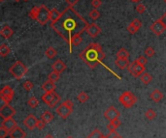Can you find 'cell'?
Here are the masks:
<instances>
[{"instance_id":"2e32d148","label":"cell","mask_w":166,"mask_h":138,"mask_svg":"<svg viewBox=\"0 0 166 138\" xmlns=\"http://www.w3.org/2000/svg\"><path fill=\"white\" fill-rule=\"evenodd\" d=\"M66 64L60 60V59H57L56 61H54L53 64H52V70L58 73V74H61L62 72H64L66 70Z\"/></svg>"},{"instance_id":"30bf717a","label":"cell","mask_w":166,"mask_h":138,"mask_svg":"<svg viewBox=\"0 0 166 138\" xmlns=\"http://www.w3.org/2000/svg\"><path fill=\"white\" fill-rule=\"evenodd\" d=\"M0 98L5 103H9L14 98V90L9 85L4 86L0 91Z\"/></svg>"},{"instance_id":"11a10c76","label":"cell","mask_w":166,"mask_h":138,"mask_svg":"<svg viewBox=\"0 0 166 138\" xmlns=\"http://www.w3.org/2000/svg\"><path fill=\"white\" fill-rule=\"evenodd\" d=\"M163 1H164V2H165V3H166V0H163Z\"/></svg>"},{"instance_id":"d4e9b609","label":"cell","mask_w":166,"mask_h":138,"mask_svg":"<svg viewBox=\"0 0 166 138\" xmlns=\"http://www.w3.org/2000/svg\"><path fill=\"white\" fill-rule=\"evenodd\" d=\"M41 119L46 123V124H49L53 119H54V115L51 111L49 110H46L42 115H41Z\"/></svg>"},{"instance_id":"4316f807","label":"cell","mask_w":166,"mask_h":138,"mask_svg":"<svg viewBox=\"0 0 166 138\" xmlns=\"http://www.w3.org/2000/svg\"><path fill=\"white\" fill-rule=\"evenodd\" d=\"M10 52H11V49H10L7 44H2L0 45V55L2 57H6L10 54Z\"/></svg>"},{"instance_id":"5b68a950","label":"cell","mask_w":166,"mask_h":138,"mask_svg":"<svg viewBox=\"0 0 166 138\" xmlns=\"http://www.w3.org/2000/svg\"><path fill=\"white\" fill-rule=\"evenodd\" d=\"M119 102L125 108H130V107H132L136 103V102H137V98H136V96L132 92H130V91H124L119 97Z\"/></svg>"},{"instance_id":"f35d334b","label":"cell","mask_w":166,"mask_h":138,"mask_svg":"<svg viewBox=\"0 0 166 138\" xmlns=\"http://www.w3.org/2000/svg\"><path fill=\"white\" fill-rule=\"evenodd\" d=\"M33 86H34V84L31 81H29V80H26L25 82L23 83V88L26 91H30L33 88Z\"/></svg>"},{"instance_id":"7a4b0ae2","label":"cell","mask_w":166,"mask_h":138,"mask_svg":"<svg viewBox=\"0 0 166 138\" xmlns=\"http://www.w3.org/2000/svg\"><path fill=\"white\" fill-rule=\"evenodd\" d=\"M79 56L91 69H94L105 58V53L98 43H91Z\"/></svg>"},{"instance_id":"c3c4849f","label":"cell","mask_w":166,"mask_h":138,"mask_svg":"<svg viewBox=\"0 0 166 138\" xmlns=\"http://www.w3.org/2000/svg\"><path fill=\"white\" fill-rule=\"evenodd\" d=\"M160 21L163 22V24H164V25H165V27H166V12H165V13H164V14L160 17Z\"/></svg>"},{"instance_id":"f6af8a7d","label":"cell","mask_w":166,"mask_h":138,"mask_svg":"<svg viewBox=\"0 0 166 138\" xmlns=\"http://www.w3.org/2000/svg\"><path fill=\"white\" fill-rule=\"evenodd\" d=\"M46 126V123L42 120V119H40V120H38V122H37V129L38 130H43L44 127Z\"/></svg>"},{"instance_id":"cb8c5ba5","label":"cell","mask_w":166,"mask_h":138,"mask_svg":"<svg viewBox=\"0 0 166 138\" xmlns=\"http://www.w3.org/2000/svg\"><path fill=\"white\" fill-rule=\"evenodd\" d=\"M82 34L80 33H76L72 36V39H71V45H79L82 42H83V38L81 36Z\"/></svg>"},{"instance_id":"bcb514c9","label":"cell","mask_w":166,"mask_h":138,"mask_svg":"<svg viewBox=\"0 0 166 138\" xmlns=\"http://www.w3.org/2000/svg\"><path fill=\"white\" fill-rule=\"evenodd\" d=\"M107 138H122L120 134H118L116 131H113V132H109V134L106 136Z\"/></svg>"},{"instance_id":"4fadbf2b","label":"cell","mask_w":166,"mask_h":138,"mask_svg":"<svg viewBox=\"0 0 166 138\" xmlns=\"http://www.w3.org/2000/svg\"><path fill=\"white\" fill-rule=\"evenodd\" d=\"M37 122H38L37 118L33 114H30L23 120V125L27 127L28 130L32 131L35 129V127H37Z\"/></svg>"},{"instance_id":"836d02e7","label":"cell","mask_w":166,"mask_h":138,"mask_svg":"<svg viewBox=\"0 0 166 138\" xmlns=\"http://www.w3.org/2000/svg\"><path fill=\"white\" fill-rule=\"evenodd\" d=\"M27 104H28L29 107L35 108V107L38 106V104H39V101L37 100V98H35V97H31V98L27 101Z\"/></svg>"},{"instance_id":"60d3db41","label":"cell","mask_w":166,"mask_h":138,"mask_svg":"<svg viewBox=\"0 0 166 138\" xmlns=\"http://www.w3.org/2000/svg\"><path fill=\"white\" fill-rule=\"evenodd\" d=\"M91 4L93 7V9H97V8H99L102 5V1H101V0H91Z\"/></svg>"},{"instance_id":"1f68e13d","label":"cell","mask_w":166,"mask_h":138,"mask_svg":"<svg viewBox=\"0 0 166 138\" xmlns=\"http://www.w3.org/2000/svg\"><path fill=\"white\" fill-rule=\"evenodd\" d=\"M38 11H39V6H34L30 11H29V17L33 21H36L37 19V15H38Z\"/></svg>"},{"instance_id":"8fae6325","label":"cell","mask_w":166,"mask_h":138,"mask_svg":"<svg viewBox=\"0 0 166 138\" xmlns=\"http://www.w3.org/2000/svg\"><path fill=\"white\" fill-rule=\"evenodd\" d=\"M150 29L155 36H160L166 30V27L163 24V22L160 21V18H158L152 23V25L150 26Z\"/></svg>"},{"instance_id":"277c9868","label":"cell","mask_w":166,"mask_h":138,"mask_svg":"<svg viewBox=\"0 0 166 138\" xmlns=\"http://www.w3.org/2000/svg\"><path fill=\"white\" fill-rule=\"evenodd\" d=\"M74 103L70 100H66L56 107V113L62 119H67L73 112Z\"/></svg>"},{"instance_id":"ee69618b","label":"cell","mask_w":166,"mask_h":138,"mask_svg":"<svg viewBox=\"0 0 166 138\" xmlns=\"http://www.w3.org/2000/svg\"><path fill=\"white\" fill-rule=\"evenodd\" d=\"M136 61H137L139 64H141V65H146L147 64V62H148V60H147V58H146V56H139L137 59H136Z\"/></svg>"},{"instance_id":"603a6c76","label":"cell","mask_w":166,"mask_h":138,"mask_svg":"<svg viewBox=\"0 0 166 138\" xmlns=\"http://www.w3.org/2000/svg\"><path fill=\"white\" fill-rule=\"evenodd\" d=\"M62 16V13L58 12V10L54 8L51 10V16H50V18H51V22H56L58 19H60Z\"/></svg>"},{"instance_id":"d590c367","label":"cell","mask_w":166,"mask_h":138,"mask_svg":"<svg viewBox=\"0 0 166 138\" xmlns=\"http://www.w3.org/2000/svg\"><path fill=\"white\" fill-rule=\"evenodd\" d=\"M145 117L147 118L148 120H153L155 117H157V113H155L153 109H148L145 113Z\"/></svg>"},{"instance_id":"7dc6e473","label":"cell","mask_w":166,"mask_h":138,"mask_svg":"<svg viewBox=\"0 0 166 138\" xmlns=\"http://www.w3.org/2000/svg\"><path fill=\"white\" fill-rule=\"evenodd\" d=\"M66 1V3L68 4V6H72V7H74V5H76L78 2L80 1V0H65Z\"/></svg>"},{"instance_id":"9a60e30c","label":"cell","mask_w":166,"mask_h":138,"mask_svg":"<svg viewBox=\"0 0 166 138\" xmlns=\"http://www.w3.org/2000/svg\"><path fill=\"white\" fill-rule=\"evenodd\" d=\"M9 136H10V138H25L26 133L22 129V127H19L18 126H17L16 127H14L13 130L10 131Z\"/></svg>"},{"instance_id":"9f6ffc18","label":"cell","mask_w":166,"mask_h":138,"mask_svg":"<svg viewBox=\"0 0 166 138\" xmlns=\"http://www.w3.org/2000/svg\"><path fill=\"white\" fill-rule=\"evenodd\" d=\"M23 1H28V0H23Z\"/></svg>"},{"instance_id":"7bdbcfd3","label":"cell","mask_w":166,"mask_h":138,"mask_svg":"<svg viewBox=\"0 0 166 138\" xmlns=\"http://www.w3.org/2000/svg\"><path fill=\"white\" fill-rule=\"evenodd\" d=\"M127 31H128L130 34H135L136 32L138 31V29L136 28V27H135V26H134V25L130 22V23H129V25L127 26Z\"/></svg>"},{"instance_id":"db71d44e","label":"cell","mask_w":166,"mask_h":138,"mask_svg":"<svg viewBox=\"0 0 166 138\" xmlns=\"http://www.w3.org/2000/svg\"><path fill=\"white\" fill-rule=\"evenodd\" d=\"M67 138H73V137H71V136H70V137H67Z\"/></svg>"},{"instance_id":"ffe728a7","label":"cell","mask_w":166,"mask_h":138,"mask_svg":"<svg viewBox=\"0 0 166 138\" xmlns=\"http://www.w3.org/2000/svg\"><path fill=\"white\" fill-rule=\"evenodd\" d=\"M14 31H13V29L10 27L9 25H4L1 29V31H0V34H1L2 37H4L5 39H9V38H11L12 35H13Z\"/></svg>"},{"instance_id":"4dcf8cb0","label":"cell","mask_w":166,"mask_h":138,"mask_svg":"<svg viewBox=\"0 0 166 138\" xmlns=\"http://www.w3.org/2000/svg\"><path fill=\"white\" fill-rule=\"evenodd\" d=\"M86 138H107L106 136H104L102 133H101V131H99V130H94L89 136H87Z\"/></svg>"},{"instance_id":"74e56055","label":"cell","mask_w":166,"mask_h":138,"mask_svg":"<svg viewBox=\"0 0 166 138\" xmlns=\"http://www.w3.org/2000/svg\"><path fill=\"white\" fill-rule=\"evenodd\" d=\"M145 56L148 57V58H151L154 55V49L152 47V46H148L147 48L145 49Z\"/></svg>"},{"instance_id":"44dd1931","label":"cell","mask_w":166,"mask_h":138,"mask_svg":"<svg viewBox=\"0 0 166 138\" xmlns=\"http://www.w3.org/2000/svg\"><path fill=\"white\" fill-rule=\"evenodd\" d=\"M122 125V122L120 121V119H116L113 121H110V123L107 125V129H108L109 132H113L116 131V130Z\"/></svg>"},{"instance_id":"5bb4252c","label":"cell","mask_w":166,"mask_h":138,"mask_svg":"<svg viewBox=\"0 0 166 138\" xmlns=\"http://www.w3.org/2000/svg\"><path fill=\"white\" fill-rule=\"evenodd\" d=\"M86 33L89 34L91 38H96L97 36H98L101 32V28L97 25L96 23H91L89 24V26H87L86 28Z\"/></svg>"},{"instance_id":"b9f144b4","label":"cell","mask_w":166,"mask_h":138,"mask_svg":"<svg viewBox=\"0 0 166 138\" xmlns=\"http://www.w3.org/2000/svg\"><path fill=\"white\" fill-rule=\"evenodd\" d=\"M131 23H132V24H133L136 28H137L138 30H139V29L142 27V22H141L140 19H138V18H135V19H133V21H131Z\"/></svg>"},{"instance_id":"9c48e42d","label":"cell","mask_w":166,"mask_h":138,"mask_svg":"<svg viewBox=\"0 0 166 138\" xmlns=\"http://www.w3.org/2000/svg\"><path fill=\"white\" fill-rule=\"evenodd\" d=\"M15 114H16V110L9 103H4L0 107V117H1L3 120L13 118Z\"/></svg>"},{"instance_id":"f546056e","label":"cell","mask_w":166,"mask_h":138,"mask_svg":"<svg viewBox=\"0 0 166 138\" xmlns=\"http://www.w3.org/2000/svg\"><path fill=\"white\" fill-rule=\"evenodd\" d=\"M77 98H78V101H79L80 102L84 103V102L89 101L90 98H89V95H87L86 92H80L79 94H78V96H77Z\"/></svg>"},{"instance_id":"52a82bcc","label":"cell","mask_w":166,"mask_h":138,"mask_svg":"<svg viewBox=\"0 0 166 138\" xmlns=\"http://www.w3.org/2000/svg\"><path fill=\"white\" fill-rule=\"evenodd\" d=\"M42 101L50 107H54L58 102H60V97L57 95L54 91L53 92H45L42 95Z\"/></svg>"},{"instance_id":"681fc988","label":"cell","mask_w":166,"mask_h":138,"mask_svg":"<svg viewBox=\"0 0 166 138\" xmlns=\"http://www.w3.org/2000/svg\"><path fill=\"white\" fill-rule=\"evenodd\" d=\"M44 138H54V136H53L52 134H47V135H46V136H45Z\"/></svg>"},{"instance_id":"d6a6232c","label":"cell","mask_w":166,"mask_h":138,"mask_svg":"<svg viewBox=\"0 0 166 138\" xmlns=\"http://www.w3.org/2000/svg\"><path fill=\"white\" fill-rule=\"evenodd\" d=\"M60 74H58V73L53 71L52 73H50V74L48 75V79H50V80H52V81H54V82H56V81L60 80Z\"/></svg>"},{"instance_id":"6da1fadb","label":"cell","mask_w":166,"mask_h":138,"mask_svg":"<svg viewBox=\"0 0 166 138\" xmlns=\"http://www.w3.org/2000/svg\"><path fill=\"white\" fill-rule=\"evenodd\" d=\"M89 22L78 13L72 6H67L62 12L61 17L56 22H52L51 27L69 45V50L72 53V36L76 33L82 34L86 30Z\"/></svg>"},{"instance_id":"7402d4cb","label":"cell","mask_w":166,"mask_h":138,"mask_svg":"<svg viewBox=\"0 0 166 138\" xmlns=\"http://www.w3.org/2000/svg\"><path fill=\"white\" fill-rule=\"evenodd\" d=\"M129 61H128V59H122V58H117L116 59V61H115V64L116 66L122 69V70H123V69L125 68H127L128 65H129Z\"/></svg>"},{"instance_id":"8992f818","label":"cell","mask_w":166,"mask_h":138,"mask_svg":"<svg viewBox=\"0 0 166 138\" xmlns=\"http://www.w3.org/2000/svg\"><path fill=\"white\" fill-rule=\"evenodd\" d=\"M50 16H51V10H49L47 6L42 4L39 6V11H38L36 21H38L39 24L45 25L49 21H51Z\"/></svg>"},{"instance_id":"83f0119b","label":"cell","mask_w":166,"mask_h":138,"mask_svg":"<svg viewBox=\"0 0 166 138\" xmlns=\"http://www.w3.org/2000/svg\"><path fill=\"white\" fill-rule=\"evenodd\" d=\"M129 52L127 51V49H125L124 47H122L120 50L117 52V58H122V59H128L129 58Z\"/></svg>"},{"instance_id":"ab89813d","label":"cell","mask_w":166,"mask_h":138,"mask_svg":"<svg viewBox=\"0 0 166 138\" xmlns=\"http://www.w3.org/2000/svg\"><path fill=\"white\" fill-rule=\"evenodd\" d=\"M135 8H136V11H137L139 14H144L146 12V7L142 3H138L137 5H136Z\"/></svg>"},{"instance_id":"816d5d0a","label":"cell","mask_w":166,"mask_h":138,"mask_svg":"<svg viewBox=\"0 0 166 138\" xmlns=\"http://www.w3.org/2000/svg\"><path fill=\"white\" fill-rule=\"evenodd\" d=\"M14 1H16V2H18V1H21V0H14Z\"/></svg>"},{"instance_id":"8d00e7d4","label":"cell","mask_w":166,"mask_h":138,"mask_svg":"<svg viewBox=\"0 0 166 138\" xmlns=\"http://www.w3.org/2000/svg\"><path fill=\"white\" fill-rule=\"evenodd\" d=\"M9 134H10V131L8 129H6L5 126H0V138H5Z\"/></svg>"},{"instance_id":"f1b7e54d","label":"cell","mask_w":166,"mask_h":138,"mask_svg":"<svg viewBox=\"0 0 166 138\" xmlns=\"http://www.w3.org/2000/svg\"><path fill=\"white\" fill-rule=\"evenodd\" d=\"M57 54V51L53 47V46H49L46 50H45V55L49 59H53L55 55Z\"/></svg>"},{"instance_id":"f5cc1de1","label":"cell","mask_w":166,"mask_h":138,"mask_svg":"<svg viewBox=\"0 0 166 138\" xmlns=\"http://www.w3.org/2000/svg\"><path fill=\"white\" fill-rule=\"evenodd\" d=\"M4 1V0H0V2H3Z\"/></svg>"},{"instance_id":"f907efd6","label":"cell","mask_w":166,"mask_h":138,"mask_svg":"<svg viewBox=\"0 0 166 138\" xmlns=\"http://www.w3.org/2000/svg\"><path fill=\"white\" fill-rule=\"evenodd\" d=\"M130 1H132V2H137V3H139V2H140V0H130Z\"/></svg>"},{"instance_id":"e575fe53","label":"cell","mask_w":166,"mask_h":138,"mask_svg":"<svg viewBox=\"0 0 166 138\" xmlns=\"http://www.w3.org/2000/svg\"><path fill=\"white\" fill-rule=\"evenodd\" d=\"M89 17L92 19V21H96L100 17V13L97 11V9H92L91 11L89 13Z\"/></svg>"},{"instance_id":"ac0fdd59","label":"cell","mask_w":166,"mask_h":138,"mask_svg":"<svg viewBox=\"0 0 166 138\" xmlns=\"http://www.w3.org/2000/svg\"><path fill=\"white\" fill-rule=\"evenodd\" d=\"M1 126H5L6 129H8L9 131H11V130L14 129V127H16L18 125H17L16 120H14L13 118H10V119H5V120H3L2 123H1Z\"/></svg>"},{"instance_id":"ba28073f","label":"cell","mask_w":166,"mask_h":138,"mask_svg":"<svg viewBox=\"0 0 166 138\" xmlns=\"http://www.w3.org/2000/svg\"><path fill=\"white\" fill-rule=\"evenodd\" d=\"M128 70L129 74L134 76V77H139L141 76L144 73H145V70H146V68H145V65H141L139 64L136 60H134L133 62H130L128 67L126 68Z\"/></svg>"},{"instance_id":"7c38bea8","label":"cell","mask_w":166,"mask_h":138,"mask_svg":"<svg viewBox=\"0 0 166 138\" xmlns=\"http://www.w3.org/2000/svg\"><path fill=\"white\" fill-rule=\"evenodd\" d=\"M120 116H121L120 111L114 106H110L109 108H107V109L105 110V112H104V117L109 121L119 119Z\"/></svg>"},{"instance_id":"e0dca14e","label":"cell","mask_w":166,"mask_h":138,"mask_svg":"<svg viewBox=\"0 0 166 138\" xmlns=\"http://www.w3.org/2000/svg\"><path fill=\"white\" fill-rule=\"evenodd\" d=\"M150 97H151V98H152L153 102H159L162 100V98H163V94H162V92H161L160 90L155 89V90H153V91L151 93Z\"/></svg>"},{"instance_id":"d6986e66","label":"cell","mask_w":166,"mask_h":138,"mask_svg":"<svg viewBox=\"0 0 166 138\" xmlns=\"http://www.w3.org/2000/svg\"><path fill=\"white\" fill-rule=\"evenodd\" d=\"M42 89L45 92H53L55 90V82L48 79L47 81H45L42 85Z\"/></svg>"},{"instance_id":"484cf974","label":"cell","mask_w":166,"mask_h":138,"mask_svg":"<svg viewBox=\"0 0 166 138\" xmlns=\"http://www.w3.org/2000/svg\"><path fill=\"white\" fill-rule=\"evenodd\" d=\"M140 80L144 83V84H150L151 82H152V80H153V76H152V74H150L149 73H144L141 76H140Z\"/></svg>"},{"instance_id":"3957f363","label":"cell","mask_w":166,"mask_h":138,"mask_svg":"<svg viewBox=\"0 0 166 138\" xmlns=\"http://www.w3.org/2000/svg\"><path fill=\"white\" fill-rule=\"evenodd\" d=\"M27 67L21 61H16L9 69V73L11 74L16 79L19 80L27 74Z\"/></svg>"}]
</instances>
